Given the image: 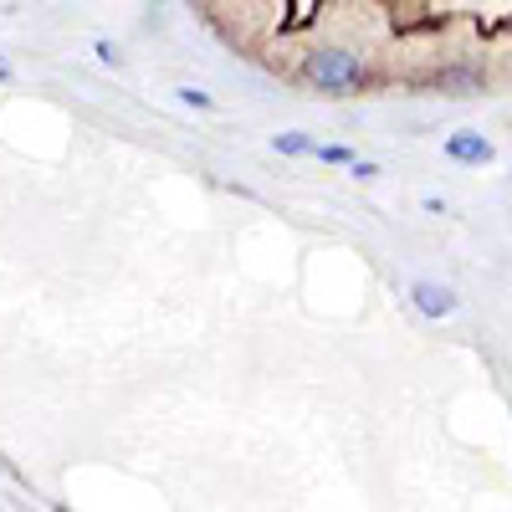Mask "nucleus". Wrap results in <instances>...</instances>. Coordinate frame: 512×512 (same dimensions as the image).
Wrapping results in <instances>:
<instances>
[{
    "instance_id": "nucleus-1",
    "label": "nucleus",
    "mask_w": 512,
    "mask_h": 512,
    "mask_svg": "<svg viewBox=\"0 0 512 512\" xmlns=\"http://www.w3.org/2000/svg\"><path fill=\"white\" fill-rule=\"evenodd\" d=\"M297 77L308 88L328 93V98H359L374 88V72L354 47H338V41H323V47H308L303 62H297Z\"/></svg>"
},
{
    "instance_id": "nucleus-11",
    "label": "nucleus",
    "mask_w": 512,
    "mask_h": 512,
    "mask_svg": "<svg viewBox=\"0 0 512 512\" xmlns=\"http://www.w3.org/2000/svg\"><path fill=\"white\" fill-rule=\"evenodd\" d=\"M0 82H16V67H11L6 57H0Z\"/></svg>"
},
{
    "instance_id": "nucleus-3",
    "label": "nucleus",
    "mask_w": 512,
    "mask_h": 512,
    "mask_svg": "<svg viewBox=\"0 0 512 512\" xmlns=\"http://www.w3.org/2000/svg\"><path fill=\"white\" fill-rule=\"evenodd\" d=\"M410 303H415L420 318H436V323L461 313V297H456L446 282H431V277H415V282H410Z\"/></svg>"
},
{
    "instance_id": "nucleus-7",
    "label": "nucleus",
    "mask_w": 512,
    "mask_h": 512,
    "mask_svg": "<svg viewBox=\"0 0 512 512\" xmlns=\"http://www.w3.org/2000/svg\"><path fill=\"white\" fill-rule=\"evenodd\" d=\"M175 103L180 108H195V113H216V98L200 93V88H175Z\"/></svg>"
},
{
    "instance_id": "nucleus-12",
    "label": "nucleus",
    "mask_w": 512,
    "mask_h": 512,
    "mask_svg": "<svg viewBox=\"0 0 512 512\" xmlns=\"http://www.w3.org/2000/svg\"><path fill=\"white\" fill-rule=\"evenodd\" d=\"M154 6H164V0H154Z\"/></svg>"
},
{
    "instance_id": "nucleus-2",
    "label": "nucleus",
    "mask_w": 512,
    "mask_h": 512,
    "mask_svg": "<svg viewBox=\"0 0 512 512\" xmlns=\"http://www.w3.org/2000/svg\"><path fill=\"white\" fill-rule=\"evenodd\" d=\"M431 88L436 93H446V98H477V93H487V67L482 62H441L436 72H431Z\"/></svg>"
},
{
    "instance_id": "nucleus-10",
    "label": "nucleus",
    "mask_w": 512,
    "mask_h": 512,
    "mask_svg": "<svg viewBox=\"0 0 512 512\" xmlns=\"http://www.w3.org/2000/svg\"><path fill=\"white\" fill-rule=\"evenodd\" d=\"M420 210H425V216H446V200H436V195H425V200H420Z\"/></svg>"
},
{
    "instance_id": "nucleus-6",
    "label": "nucleus",
    "mask_w": 512,
    "mask_h": 512,
    "mask_svg": "<svg viewBox=\"0 0 512 512\" xmlns=\"http://www.w3.org/2000/svg\"><path fill=\"white\" fill-rule=\"evenodd\" d=\"M313 159H318V164H344V169H349L359 154H354L349 144H318V149H313Z\"/></svg>"
},
{
    "instance_id": "nucleus-5",
    "label": "nucleus",
    "mask_w": 512,
    "mask_h": 512,
    "mask_svg": "<svg viewBox=\"0 0 512 512\" xmlns=\"http://www.w3.org/2000/svg\"><path fill=\"white\" fill-rule=\"evenodd\" d=\"M313 149H318V139H313V134H303V128L272 134V154H282V159H313Z\"/></svg>"
},
{
    "instance_id": "nucleus-4",
    "label": "nucleus",
    "mask_w": 512,
    "mask_h": 512,
    "mask_svg": "<svg viewBox=\"0 0 512 512\" xmlns=\"http://www.w3.org/2000/svg\"><path fill=\"white\" fill-rule=\"evenodd\" d=\"M441 154H446L451 164H466V169H482V164H492V159H497L492 139H482L477 128H461V134H446V139H441Z\"/></svg>"
},
{
    "instance_id": "nucleus-9",
    "label": "nucleus",
    "mask_w": 512,
    "mask_h": 512,
    "mask_svg": "<svg viewBox=\"0 0 512 512\" xmlns=\"http://www.w3.org/2000/svg\"><path fill=\"white\" fill-rule=\"evenodd\" d=\"M349 175H354V180H364V185H369V180H379V175H384V169H379V164H374V159H354V164H349Z\"/></svg>"
},
{
    "instance_id": "nucleus-8",
    "label": "nucleus",
    "mask_w": 512,
    "mask_h": 512,
    "mask_svg": "<svg viewBox=\"0 0 512 512\" xmlns=\"http://www.w3.org/2000/svg\"><path fill=\"white\" fill-rule=\"evenodd\" d=\"M93 57H98V67H113V72L123 67V52L113 47V41H108V36H98V41H93Z\"/></svg>"
}]
</instances>
